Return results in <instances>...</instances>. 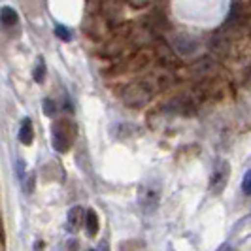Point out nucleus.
<instances>
[{
  "mask_svg": "<svg viewBox=\"0 0 251 251\" xmlns=\"http://www.w3.org/2000/svg\"><path fill=\"white\" fill-rule=\"evenodd\" d=\"M242 193L244 195H251V170H248L244 179H242Z\"/></svg>",
  "mask_w": 251,
  "mask_h": 251,
  "instance_id": "obj_11",
  "label": "nucleus"
},
{
  "mask_svg": "<svg viewBox=\"0 0 251 251\" xmlns=\"http://www.w3.org/2000/svg\"><path fill=\"white\" fill-rule=\"evenodd\" d=\"M0 21L4 25H15L17 23V12L13 8H10V6H4L0 10Z\"/></svg>",
  "mask_w": 251,
  "mask_h": 251,
  "instance_id": "obj_7",
  "label": "nucleus"
},
{
  "mask_svg": "<svg viewBox=\"0 0 251 251\" xmlns=\"http://www.w3.org/2000/svg\"><path fill=\"white\" fill-rule=\"evenodd\" d=\"M19 140H21V144L23 146H30L32 144V140H34V130H32V121L25 117L23 121H21V126H19Z\"/></svg>",
  "mask_w": 251,
  "mask_h": 251,
  "instance_id": "obj_5",
  "label": "nucleus"
},
{
  "mask_svg": "<svg viewBox=\"0 0 251 251\" xmlns=\"http://www.w3.org/2000/svg\"><path fill=\"white\" fill-rule=\"evenodd\" d=\"M159 204V191L155 189H142V195H140V206L146 210V212H151L155 210Z\"/></svg>",
  "mask_w": 251,
  "mask_h": 251,
  "instance_id": "obj_4",
  "label": "nucleus"
},
{
  "mask_svg": "<svg viewBox=\"0 0 251 251\" xmlns=\"http://www.w3.org/2000/svg\"><path fill=\"white\" fill-rule=\"evenodd\" d=\"M44 75H46V64H44V59L40 57L36 64V70H34V81H36V83H42V81H44Z\"/></svg>",
  "mask_w": 251,
  "mask_h": 251,
  "instance_id": "obj_8",
  "label": "nucleus"
},
{
  "mask_svg": "<svg viewBox=\"0 0 251 251\" xmlns=\"http://www.w3.org/2000/svg\"><path fill=\"white\" fill-rule=\"evenodd\" d=\"M23 183H25V193H30L32 187H34V176H28V179L23 181Z\"/></svg>",
  "mask_w": 251,
  "mask_h": 251,
  "instance_id": "obj_12",
  "label": "nucleus"
},
{
  "mask_svg": "<svg viewBox=\"0 0 251 251\" xmlns=\"http://www.w3.org/2000/svg\"><path fill=\"white\" fill-rule=\"evenodd\" d=\"M100 228V221H99V215L95 210H87L85 214V230H87L89 236H95Z\"/></svg>",
  "mask_w": 251,
  "mask_h": 251,
  "instance_id": "obj_6",
  "label": "nucleus"
},
{
  "mask_svg": "<svg viewBox=\"0 0 251 251\" xmlns=\"http://www.w3.org/2000/svg\"><path fill=\"white\" fill-rule=\"evenodd\" d=\"M93 251H108V248H106V242H102L100 246H99L97 250H93Z\"/></svg>",
  "mask_w": 251,
  "mask_h": 251,
  "instance_id": "obj_13",
  "label": "nucleus"
},
{
  "mask_svg": "<svg viewBox=\"0 0 251 251\" xmlns=\"http://www.w3.org/2000/svg\"><path fill=\"white\" fill-rule=\"evenodd\" d=\"M85 210L81 206H74L70 212H68V219H66V226L70 232H77L79 226L85 225Z\"/></svg>",
  "mask_w": 251,
  "mask_h": 251,
  "instance_id": "obj_3",
  "label": "nucleus"
},
{
  "mask_svg": "<svg viewBox=\"0 0 251 251\" xmlns=\"http://www.w3.org/2000/svg\"><path fill=\"white\" fill-rule=\"evenodd\" d=\"M55 34L61 38V40H64V42H70V40H72V34H70V28H68V26L57 25V28H55Z\"/></svg>",
  "mask_w": 251,
  "mask_h": 251,
  "instance_id": "obj_9",
  "label": "nucleus"
},
{
  "mask_svg": "<svg viewBox=\"0 0 251 251\" xmlns=\"http://www.w3.org/2000/svg\"><path fill=\"white\" fill-rule=\"evenodd\" d=\"M44 113H46V115H50V117H53V115L57 113L55 100H51V99H46V100H44Z\"/></svg>",
  "mask_w": 251,
  "mask_h": 251,
  "instance_id": "obj_10",
  "label": "nucleus"
},
{
  "mask_svg": "<svg viewBox=\"0 0 251 251\" xmlns=\"http://www.w3.org/2000/svg\"><path fill=\"white\" fill-rule=\"evenodd\" d=\"M226 181H228V164L221 163V166L217 168L212 176V181H210V187L214 193H223Z\"/></svg>",
  "mask_w": 251,
  "mask_h": 251,
  "instance_id": "obj_2",
  "label": "nucleus"
},
{
  "mask_svg": "<svg viewBox=\"0 0 251 251\" xmlns=\"http://www.w3.org/2000/svg\"><path fill=\"white\" fill-rule=\"evenodd\" d=\"M74 140V128L68 121H55L51 126V144L53 150L59 153H66Z\"/></svg>",
  "mask_w": 251,
  "mask_h": 251,
  "instance_id": "obj_1",
  "label": "nucleus"
}]
</instances>
